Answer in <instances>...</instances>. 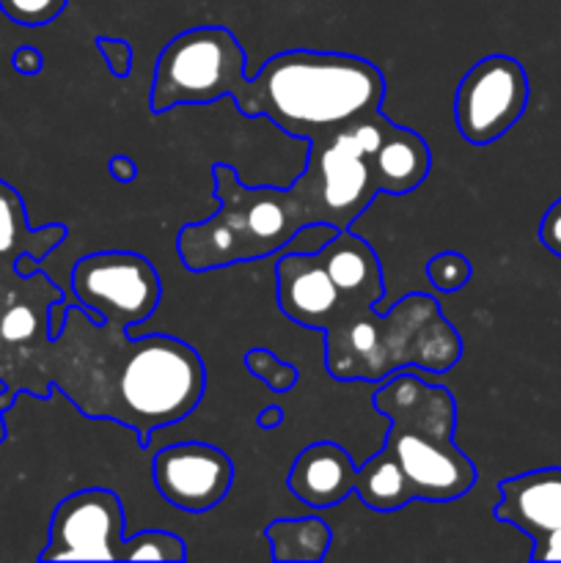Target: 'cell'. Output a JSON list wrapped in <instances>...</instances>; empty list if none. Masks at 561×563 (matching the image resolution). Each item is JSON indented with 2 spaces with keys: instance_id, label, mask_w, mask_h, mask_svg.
Returning <instances> with one entry per match:
<instances>
[{
  "instance_id": "obj_1",
  "label": "cell",
  "mask_w": 561,
  "mask_h": 563,
  "mask_svg": "<svg viewBox=\"0 0 561 563\" xmlns=\"http://www.w3.org/2000/svg\"><path fill=\"white\" fill-rule=\"evenodd\" d=\"M226 97L245 119H267L311 143L380 110L385 77L372 60L319 49H286L248 77L245 49L223 25L182 31L160 49L148 97L154 115Z\"/></svg>"
},
{
  "instance_id": "obj_2",
  "label": "cell",
  "mask_w": 561,
  "mask_h": 563,
  "mask_svg": "<svg viewBox=\"0 0 561 563\" xmlns=\"http://www.w3.org/2000/svg\"><path fill=\"white\" fill-rule=\"evenodd\" d=\"M212 179L220 209L212 218L187 223L176 236V251L190 273L258 262L275 256L306 229H333L317 159L308 157L302 174L286 190L248 187L226 163L215 165Z\"/></svg>"
},
{
  "instance_id": "obj_3",
  "label": "cell",
  "mask_w": 561,
  "mask_h": 563,
  "mask_svg": "<svg viewBox=\"0 0 561 563\" xmlns=\"http://www.w3.org/2000/svg\"><path fill=\"white\" fill-rule=\"evenodd\" d=\"M374 410L391 421L383 454L405 473L413 498L449 504L476 484V465L454 443L457 401L443 385L396 372L374 390Z\"/></svg>"
},
{
  "instance_id": "obj_4",
  "label": "cell",
  "mask_w": 561,
  "mask_h": 563,
  "mask_svg": "<svg viewBox=\"0 0 561 563\" xmlns=\"http://www.w3.org/2000/svg\"><path fill=\"white\" fill-rule=\"evenodd\" d=\"M324 368L339 383H383L396 372L446 374L460 363L462 339L429 295H407L391 311L324 330Z\"/></svg>"
},
{
  "instance_id": "obj_5",
  "label": "cell",
  "mask_w": 561,
  "mask_h": 563,
  "mask_svg": "<svg viewBox=\"0 0 561 563\" xmlns=\"http://www.w3.org/2000/svg\"><path fill=\"white\" fill-rule=\"evenodd\" d=\"M207 368L201 355L174 335H143L127 344L116 379V423L148 449L152 432L185 421L204 399Z\"/></svg>"
},
{
  "instance_id": "obj_6",
  "label": "cell",
  "mask_w": 561,
  "mask_h": 563,
  "mask_svg": "<svg viewBox=\"0 0 561 563\" xmlns=\"http://www.w3.org/2000/svg\"><path fill=\"white\" fill-rule=\"evenodd\" d=\"M72 297L91 322L130 330L146 322L163 300V284L146 256L132 251H99L72 267Z\"/></svg>"
},
{
  "instance_id": "obj_7",
  "label": "cell",
  "mask_w": 561,
  "mask_h": 563,
  "mask_svg": "<svg viewBox=\"0 0 561 563\" xmlns=\"http://www.w3.org/2000/svg\"><path fill=\"white\" fill-rule=\"evenodd\" d=\"M528 71L512 55L479 58L454 91V124L471 146L504 137L528 108Z\"/></svg>"
},
{
  "instance_id": "obj_8",
  "label": "cell",
  "mask_w": 561,
  "mask_h": 563,
  "mask_svg": "<svg viewBox=\"0 0 561 563\" xmlns=\"http://www.w3.org/2000/svg\"><path fill=\"white\" fill-rule=\"evenodd\" d=\"M124 509L113 489L72 493L55 506L38 561H121Z\"/></svg>"
},
{
  "instance_id": "obj_9",
  "label": "cell",
  "mask_w": 561,
  "mask_h": 563,
  "mask_svg": "<svg viewBox=\"0 0 561 563\" xmlns=\"http://www.w3.org/2000/svg\"><path fill=\"white\" fill-rule=\"evenodd\" d=\"M44 273L20 275L16 269L0 273V383L11 388L31 361L33 352L50 339V308L64 300Z\"/></svg>"
},
{
  "instance_id": "obj_10",
  "label": "cell",
  "mask_w": 561,
  "mask_h": 563,
  "mask_svg": "<svg viewBox=\"0 0 561 563\" xmlns=\"http://www.w3.org/2000/svg\"><path fill=\"white\" fill-rule=\"evenodd\" d=\"M152 478L165 504L190 515L215 509L234 484V462L209 443L165 445L154 454Z\"/></svg>"
},
{
  "instance_id": "obj_11",
  "label": "cell",
  "mask_w": 561,
  "mask_h": 563,
  "mask_svg": "<svg viewBox=\"0 0 561 563\" xmlns=\"http://www.w3.org/2000/svg\"><path fill=\"white\" fill-rule=\"evenodd\" d=\"M317 256L339 291V311L330 328L352 322L363 317L369 308H377V302H383V267L369 242L358 240L350 231H339L330 236L328 245L319 247Z\"/></svg>"
},
{
  "instance_id": "obj_12",
  "label": "cell",
  "mask_w": 561,
  "mask_h": 563,
  "mask_svg": "<svg viewBox=\"0 0 561 563\" xmlns=\"http://www.w3.org/2000/svg\"><path fill=\"white\" fill-rule=\"evenodd\" d=\"M275 302L289 322L306 330H324L339 311V291L314 253H284L275 262Z\"/></svg>"
},
{
  "instance_id": "obj_13",
  "label": "cell",
  "mask_w": 561,
  "mask_h": 563,
  "mask_svg": "<svg viewBox=\"0 0 561 563\" xmlns=\"http://www.w3.org/2000/svg\"><path fill=\"white\" fill-rule=\"evenodd\" d=\"M498 504L493 517L506 526H515L531 542L561 528V467H539L522 476L498 482Z\"/></svg>"
},
{
  "instance_id": "obj_14",
  "label": "cell",
  "mask_w": 561,
  "mask_h": 563,
  "mask_svg": "<svg viewBox=\"0 0 561 563\" xmlns=\"http://www.w3.org/2000/svg\"><path fill=\"white\" fill-rule=\"evenodd\" d=\"M358 467L346 449L330 440L306 445L289 467V493L311 509H333L355 493Z\"/></svg>"
},
{
  "instance_id": "obj_15",
  "label": "cell",
  "mask_w": 561,
  "mask_h": 563,
  "mask_svg": "<svg viewBox=\"0 0 561 563\" xmlns=\"http://www.w3.org/2000/svg\"><path fill=\"white\" fill-rule=\"evenodd\" d=\"M380 196H407L418 190L432 168V152L418 132L391 121L388 132L374 152L366 154Z\"/></svg>"
},
{
  "instance_id": "obj_16",
  "label": "cell",
  "mask_w": 561,
  "mask_h": 563,
  "mask_svg": "<svg viewBox=\"0 0 561 563\" xmlns=\"http://www.w3.org/2000/svg\"><path fill=\"white\" fill-rule=\"evenodd\" d=\"M66 234H69V229L64 223L33 229L28 223L20 192L9 181L0 179V273L16 269L20 256H33L36 262H44L66 240Z\"/></svg>"
},
{
  "instance_id": "obj_17",
  "label": "cell",
  "mask_w": 561,
  "mask_h": 563,
  "mask_svg": "<svg viewBox=\"0 0 561 563\" xmlns=\"http://www.w3.org/2000/svg\"><path fill=\"white\" fill-rule=\"evenodd\" d=\"M264 537L278 563H319L333 544V531L319 517L273 520L264 528Z\"/></svg>"
},
{
  "instance_id": "obj_18",
  "label": "cell",
  "mask_w": 561,
  "mask_h": 563,
  "mask_svg": "<svg viewBox=\"0 0 561 563\" xmlns=\"http://www.w3.org/2000/svg\"><path fill=\"white\" fill-rule=\"evenodd\" d=\"M355 495L363 500V506L374 511H399L416 500L402 467L383 451H377L366 465L358 467Z\"/></svg>"
},
{
  "instance_id": "obj_19",
  "label": "cell",
  "mask_w": 561,
  "mask_h": 563,
  "mask_svg": "<svg viewBox=\"0 0 561 563\" xmlns=\"http://www.w3.org/2000/svg\"><path fill=\"white\" fill-rule=\"evenodd\" d=\"M187 559V548L182 537L170 531H141L135 537L124 539V550H121V561H168L182 563Z\"/></svg>"
},
{
  "instance_id": "obj_20",
  "label": "cell",
  "mask_w": 561,
  "mask_h": 563,
  "mask_svg": "<svg viewBox=\"0 0 561 563\" xmlns=\"http://www.w3.org/2000/svg\"><path fill=\"white\" fill-rule=\"evenodd\" d=\"M245 368L256 379H262L273 394L286 396L297 385L300 374L292 363L280 361L275 352H270L267 346H253V350L245 352Z\"/></svg>"
},
{
  "instance_id": "obj_21",
  "label": "cell",
  "mask_w": 561,
  "mask_h": 563,
  "mask_svg": "<svg viewBox=\"0 0 561 563\" xmlns=\"http://www.w3.org/2000/svg\"><path fill=\"white\" fill-rule=\"evenodd\" d=\"M471 275H473L471 262H468V258L457 251L438 253V256H432L427 262L429 284H432L438 291H446V295H451V291H460L462 286L471 280Z\"/></svg>"
},
{
  "instance_id": "obj_22",
  "label": "cell",
  "mask_w": 561,
  "mask_h": 563,
  "mask_svg": "<svg viewBox=\"0 0 561 563\" xmlns=\"http://www.w3.org/2000/svg\"><path fill=\"white\" fill-rule=\"evenodd\" d=\"M69 0H0V11L11 22L25 27H42L58 20Z\"/></svg>"
},
{
  "instance_id": "obj_23",
  "label": "cell",
  "mask_w": 561,
  "mask_h": 563,
  "mask_svg": "<svg viewBox=\"0 0 561 563\" xmlns=\"http://www.w3.org/2000/svg\"><path fill=\"white\" fill-rule=\"evenodd\" d=\"M94 47L99 49V55L105 58V66H108L110 75L116 80H127L132 75V66H135V49L127 38H108V36H97Z\"/></svg>"
},
{
  "instance_id": "obj_24",
  "label": "cell",
  "mask_w": 561,
  "mask_h": 563,
  "mask_svg": "<svg viewBox=\"0 0 561 563\" xmlns=\"http://www.w3.org/2000/svg\"><path fill=\"white\" fill-rule=\"evenodd\" d=\"M539 242H542L553 256L561 258V198L550 203L548 212H544L542 223H539Z\"/></svg>"
},
{
  "instance_id": "obj_25",
  "label": "cell",
  "mask_w": 561,
  "mask_h": 563,
  "mask_svg": "<svg viewBox=\"0 0 561 563\" xmlns=\"http://www.w3.org/2000/svg\"><path fill=\"white\" fill-rule=\"evenodd\" d=\"M11 66H14L20 75L33 77L44 69V55L38 53L36 47H31V44H22V47H16L14 53H11Z\"/></svg>"
},
{
  "instance_id": "obj_26",
  "label": "cell",
  "mask_w": 561,
  "mask_h": 563,
  "mask_svg": "<svg viewBox=\"0 0 561 563\" xmlns=\"http://www.w3.org/2000/svg\"><path fill=\"white\" fill-rule=\"evenodd\" d=\"M531 561H561V528L534 542Z\"/></svg>"
},
{
  "instance_id": "obj_27",
  "label": "cell",
  "mask_w": 561,
  "mask_h": 563,
  "mask_svg": "<svg viewBox=\"0 0 561 563\" xmlns=\"http://www.w3.org/2000/svg\"><path fill=\"white\" fill-rule=\"evenodd\" d=\"M108 170L116 181H121V185H130V181H135L138 176L135 159L127 157V154H113L108 163Z\"/></svg>"
},
{
  "instance_id": "obj_28",
  "label": "cell",
  "mask_w": 561,
  "mask_h": 563,
  "mask_svg": "<svg viewBox=\"0 0 561 563\" xmlns=\"http://www.w3.org/2000/svg\"><path fill=\"white\" fill-rule=\"evenodd\" d=\"M256 423L262 429H278L280 423H284V410H280V407H275V405L264 407V410L256 416Z\"/></svg>"
},
{
  "instance_id": "obj_29",
  "label": "cell",
  "mask_w": 561,
  "mask_h": 563,
  "mask_svg": "<svg viewBox=\"0 0 561 563\" xmlns=\"http://www.w3.org/2000/svg\"><path fill=\"white\" fill-rule=\"evenodd\" d=\"M11 401H14V394H11V390H3V394H0V445L6 443V434H9V429H6V410L11 407Z\"/></svg>"
}]
</instances>
